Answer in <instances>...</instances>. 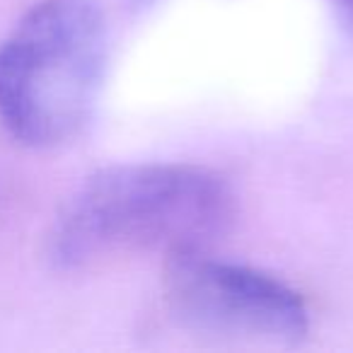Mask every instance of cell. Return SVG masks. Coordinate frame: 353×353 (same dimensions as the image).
<instances>
[{"instance_id": "cell-1", "label": "cell", "mask_w": 353, "mask_h": 353, "mask_svg": "<svg viewBox=\"0 0 353 353\" xmlns=\"http://www.w3.org/2000/svg\"><path fill=\"white\" fill-rule=\"evenodd\" d=\"M235 218L221 176L194 165H119L85 179L61 208L49 256L78 269L117 252L206 250Z\"/></svg>"}, {"instance_id": "cell-2", "label": "cell", "mask_w": 353, "mask_h": 353, "mask_svg": "<svg viewBox=\"0 0 353 353\" xmlns=\"http://www.w3.org/2000/svg\"><path fill=\"white\" fill-rule=\"evenodd\" d=\"M107 61L97 0H41L0 44V123L30 148H54L88 123Z\"/></svg>"}, {"instance_id": "cell-3", "label": "cell", "mask_w": 353, "mask_h": 353, "mask_svg": "<svg viewBox=\"0 0 353 353\" xmlns=\"http://www.w3.org/2000/svg\"><path fill=\"white\" fill-rule=\"evenodd\" d=\"M165 288L174 314L201 332L276 346L307 334V310L295 290L261 271L208 259L203 250L167 256Z\"/></svg>"}, {"instance_id": "cell-4", "label": "cell", "mask_w": 353, "mask_h": 353, "mask_svg": "<svg viewBox=\"0 0 353 353\" xmlns=\"http://www.w3.org/2000/svg\"><path fill=\"white\" fill-rule=\"evenodd\" d=\"M339 6H341L343 10H346V15L353 20V0H339Z\"/></svg>"}]
</instances>
